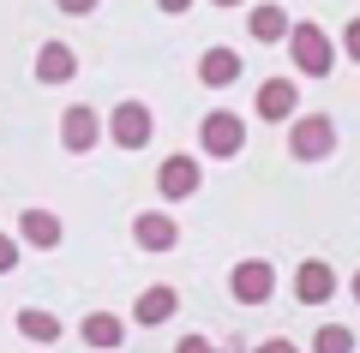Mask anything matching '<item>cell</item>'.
Segmentation results:
<instances>
[{"label": "cell", "mask_w": 360, "mask_h": 353, "mask_svg": "<svg viewBox=\"0 0 360 353\" xmlns=\"http://www.w3.org/2000/svg\"><path fill=\"white\" fill-rule=\"evenodd\" d=\"M198 144H205V156H217V162H234V156L246 150V120L229 108H210L205 120H198Z\"/></svg>", "instance_id": "6da1fadb"}, {"label": "cell", "mask_w": 360, "mask_h": 353, "mask_svg": "<svg viewBox=\"0 0 360 353\" xmlns=\"http://www.w3.org/2000/svg\"><path fill=\"white\" fill-rule=\"evenodd\" d=\"M288 60H295V72H307V78H330L336 48H330V36H324L319 25H295L288 30Z\"/></svg>", "instance_id": "7a4b0ae2"}, {"label": "cell", "mask_w": 360, "mask_h": 353, "mask_svg": "<svg viewBox=\"0 0 360 353\" xmlns=\"http://www.w3.org/2000/svg\"><path fill=\"white\" fill-rule=\"evenodd\" d=\"M288 150H295V162H324V156L336 150L330 114H295V126H288Z\"/></svg>", "instance_id": "3957f363"}, {"label": "cell", "mask_w": 360, "mask_h": 353, "mask_svg": "<svg viewBox=\"0 0 360 353\" xmlns=\"http://www.w3.org/2000/svg\"><path fill=\"white\" fill-rule=\"evenodd\" d=\"M150 132H156V120H150V108H144L139 96L115 102V114H108V138H115L120 150H144V144H150Z\"/></svg>", "instance_id": "277c9868"}, {"label": "cell", "mask_w": 360, "mask_h": 353, "mask_svg": "<svg viewBox=\"0 0 360 353\" xmlns=\"http://www.w3.org/2000/svg\"><path fill=\"white\" fill-rule=\"evenodd\" d=\"M103 126H108V120H103L96 108H84V102H72V108L60 114V144H66L72 156H84V150H96V138H103Z\"/></svg>", "instance_id": "5b68a950"}, {"label": "cell", "mask_w": 360, "mask_h": 353, "mask_svg": "<svg viewBox=\"0 0 360 353\" xmlns=\"http://www.w3.org/2000/svg\"><path fill=\"white\" fill-rule=\"evenodd\" d=\"M198 180H205V168H198V156H168L162 168H156V192H162L168 204H186L198 192Z\"/></svg>", "instance_id": "8992f818"}, {"label": "cell", "mask_w": 360, "mask_h": 353, "mask_svg": "<svg viewBox=\"0 0 360 353\" xmlns=\"http://www.w3.org/2000/svg\"><path fill=\"white\" fill-rule=\"evenodd\" d=\"M270 288H276V269H270L264 258H246V264H234V276H229V293L240 305H264Z\"/></svg>", "instance_id": "52a82bcc"}, {"label": "cell", "mask_w": 360, "mask_h": 353, "mask_svg": "<svg viewBox=\"0 0 360 353\" xmlns=\"http://www.w3.org/2000/svg\"><path fill=\"white\" fill-rule=\"evenodd\" d=\"M336 288H342V281H336V269L324 264V258H307V264L295 269V300L300 305H324Z\"/></svg>", "instance_id": "ba28073f"}, {"label": "cell", "mask_w": 360, "mask_h": 353, "mask_svg": "<svg viewBox=\"0 0 360 353\" xmlns=\"http://www.w3.org/2000/svg\"><path fill=\"white\" fill-rule=\"evenodd\" d=\"M132 240H139L144 252H174V246H180V227H174V215L144 210V215H132Z\"/></svg>", "instance_id": "9c48e42d"}, {"label": "cell", "mask_w": 360, "mask_h": 353, "mask_svg": "<svg viewBox=\"0 0 360 353\" xmlns=\"http://www.w3.org/2000/svg\"><path fill=\"white\" fill-rule=\"evenodd\" d=\"M18 240H25L30 252H54V246L66 240V227H60L54 210H25V215H18Z\"/></svg>", "instance_id": "30bf717a"}, {"label": "cell", "mask_w": 360, "mask_h": 353, "mask_svg": "<svg viewBox=\"0 0 360 353\" xmlns=\"http://www.w3.org/2000/svg\"><path fill=\"white\" fill-rule=\"evenodd\" d=\"M72 78H78L72 42H42L37 48V84H72Z\"/></svg>", "instance_id": "8fae6325"}, {"label": "cell", "mask_w": 360, "mask_h": 353, "mask_svg": "<svg viewBox=\"0 0 360 353\" xmlns=\"http://www.w3.org/2000/svg\"><path fill=\"white\" fill-rule=\"evenodd\" d=\"M295 108H300L295 78H264L258 84V120H295Z\"/></svg>", "instance_id": "7c38bea8"}, {"label": "cell", "mask_w": 360, "mask_h": 353, "mask_svg": "<svg viewBox=\"0 0 360 353\" xmlns=\"http://www.w3.org/2000/svg\"><path fill=\"white\" fill-rule=\"evenodd\" d=\"M78 335H84V347H96V353H115L120 341H127V324H120L115 312H84Z\"/></svg>", "instance_id": "4fadbf2b"}, {"label": "cell", "mask_w": 360, "mask_h": 353, "mask_svg": "<svg viewBox=\"0 0 360 353\" xmlns=\"http://www.w3.org/2000/svg\"><path fill=\"white\" fill-rule=\"evenodd\" d=\"M234 78H240V54H234V48H222V42H217V48H205V54H198V84L229 90Z\"/></svg>", "instance_id": "5bb4252c"}, {"label": "cell", "mask_w": 360, "mask_h": 353, "mask_svg": "<svg viewBox=\"0 0 360 353\" xmlns=\"http://www.w3.org/2000/svg\"><path fill=\"white\" fill-rule=\"evenodd\" d=\"M180 312V293L168 288V281H156V288H144L139 293V305H132V317H139L144 329H156V324H168V317Z\"/></svg>", "instance_id": "9a60e30c"}, {"label": "cell", "mask_w": 360, "mask_h": 353, "mask_svg": "<svg viewBox=\"0 0 360 353\" xmlns=\"http://www.w3.org/2000/svg\"><path fill=\"white\" fill-rule=\"evenodd\" d=\"M246 30H252V42H288V30H295V25H288L283 6H270V0H264V6H252Z\"/></svg>", "instance_id": "2e32d148"}, {"label": "cell", "mask_w": 360, "mask_h": 353, "mask_svg": "<svg viewBox=\"0 0 360 353\" xmlns=\"http://www.w3.org/2000/svg\"><path fill=\"white\" fill-rule=\"evenodd\" d=\"M13 324H18V335H25V341H37V347H49V341H60V335H66L54 312H18Z\"/></svg>", "instance_id": "e0dca14e"}, {"label": "cell", "mask_w": 360, "mask_h": 353, "mask_svg": "<svg viewBox=\"0 0 360 353\" xmlns=\"http://www.w3.org/2000/svg\"><path fill=\"white\" fill-rule=\"evenodd\" d=\"M360 341H354V329H342V324H324V329H312V353H354Z\"/></svg>", "instance_id": "ac0fdd59"}, {"label": "cell", "mask_w": 360, "mask_h": 353, "mask_svg": "<svg viewBox=\"0 0 360 353\" xmlns=\"http://www.w3.org/2000/svg\"><path fill=\"white\" fill-rule=\"evenodd\" d=\"M174 353H222V347H217L210 335H180V341H174Z\"/></svg>", "instance_id": "d6986e66"}, {"label": "cell", "mask_w": 360, "mask_h": 353, "mask_svg": "<svg viewBox=\"0 0 360 353\" xmlns=\"http://www.w3.org/2000/svg\"><path fill=\"white\" fill-rule=\"evenodd\" d=\"M6 269H18V240L13 234H0V276H6Z\"/></svg>", "instance_id": "ffe728a7"}, {"label": "cell", "mask_w": 360, "mask_h": 353, "mask_svg": "<svg viewBox=\"0 0 360 353\" xmlns=\"http://www.w3.org/2000/svg\"><path fill=\"white\" fill-rule=\"evenodd\" d=\"M342 54H348V60H360V18H348V30H342Z\"/></svg>", "instance_id": "44dd1931"}, {"label": "cell", "mask_w": 360, "mask_h": 353, "mask_svg": "<svg viewBox=\"0 0 360 353\" xmlns=\"http://www.w3.org/2000/svg\"><path fill=\"white\" fill-rule=\"evenodd\" d=\"M252 353H300V347H295V341H288V335H264V341H258Z\"/></svg>", "instance_id": "7402d4cb"}, {"label": "cell", "mask_w": 360, "mask_h": 353, "mask_svg": "<svg viewBox=\"0 0 360 353\" xmlns=\"http://www.w3.org/2000/svg\"><path fill=\"white\" fill-rule=\"evenodd\" d=\"M60 13H72V18H84V13H96V0H54Z\"/></svg>", "instance_id": "603a6c76"}, {"label": "cell", "mask_w": 360, "mask_h": 353, "mask_svg": "<svg viewBox=\"0 0 360 353\" xmlns=\"http://www.w3.org/2000/svg\"><path fill=\"white\" fill-rule=\"evenodd\" d=\"M156 6H162V13H174V18H180V13H186V6H193V0H156Z\"/></svg>", "instance_id": "cb8c5ba5"}, {"label": "cell", "mask_w": 360, "mask_h": 353, "mask_svg": "<svg viewBox=\"0 0 360 353\" xmlns=\"http://www.w3.org/2000/svg\"><path fill=\"white\" fill-rule=\"evenodd\" d=\"M348 293H354V300H360V269H354V288H348Z\"/></svg>", "instance_id": "d4e9b609"}, {"label": "cell", "mask_w": 360, "mask_h": 353, "mask_svg": "<svg viewBox=\"0 0 360 353\" xmlns=\"http://www.w3.org/2000/svg\"><path fill=\"white\" fill-rule=\"evenodd\" d=\"M217 6H240V0H217Z\"/></svg>", "instance_id": "484cf974"}]
</instances>
